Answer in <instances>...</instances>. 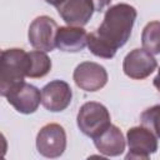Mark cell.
<instances>
[{
	"label": "cell",
	"mask_w": 160,
	"mask_h": 160,
	"mask_svg": "<svg viewBox=\"0 0 160 160\" xmlns=\"http://www.w3.org/2000/svg\"><path fill=\"white\" fill-rule=\"evenodd\" d=\"M138 12L130 4L120 2L110 6L96 31L88 34V48L98 58L111 59L124 46L135 24Z\"/></svg>",
	"instance_id": "cell-1"
},
{
	"label": "cell",
	"mask_w": 160,
	"mask_h": 160,
	"mask_svg": "<svg viewBox=\"0 0 160 160\" xmlns=\"http://www.w3.org/2000/svg\"><path fill=\"white\" fill-rule=\"evenodd\" d=\"M29 56L24 49L2 50L0 59V94L5 98L10 90L24 82L28 74Z\"/></svg>",
	"instance_id": "cell-2"
},
{
	"label": "cell",
	"mask_w": 160,
	"mask_h": 160,
	"mask_svg": "<svg viewBox=\"0 0 160 160\" xmlns=\"http://www.w3.org/2000/svg\"><path fill=\"white\" fill-rule=\"evenodd\" d=\"M76 122L84 135L94 139L111 125L110 112L102 104L88 101L80 106Z\"/></svg>",
	"instance_id": "cell-3"
},
{
	"label": "cell",
	"mask_w": 160,
	"mask_h": 160,
	"mask_svg": "<svg viewBox=\"0 0 160 160\" xmlns=\"http://www.w3.org/2000/svg\"><path fill=\"white\" fill-rule=\"evenodd\" d=\"M58 24L54 19L46 15L38 16L32 20L29 26L28 38L30 45L35 50L40 51H52L56 46V34H58Z\"/></svg>",
	"instance_id": "cell-4"
},
{
	"label": "cell",
	"mask_w": 160,
	"mask_h": 160,
	"mask_svg": "<svg viewBox=\"0 0 160 160\" xmlns=\"http://www.w3.org/2000/svg\"><path fill=\"white\" fill-rule=\"evenodd\" d=\"M36 149L45 158H59L66 149V132L59 124L44 125L36 135Z\"/></svg>",
	"instance_id": "cell-5"
},
{
	"label": "cell",
	"mask_w": 160,
	"mask_h": 160,
	"mask_svg": "<svg viewBox=\"0 0 160 160\" xmlns=\"http://www.w3.org/2000/svg\"><path fill=\"white\" fill-rule=\"evenodd\" d=\"M128 148L126 159H149V156L158 150L156 135L146 126H134L126 132Z\"/></svg>",
	"instance_id": "cell-6"
},
{
	"label": "cell",
	"mask_w": 160,
	"mask_h": 160,
	"mask_svg": "<svg viewBox=\"0 0 160 160\" xmlns=\"http://www.w3.org/2000/svg\"><path fill=\"white\" fill-rule=\"evenodd\" d=\"M108 71L98 62L84 61L79 64L72 74V79L78 88L85 91H98L108 82Z\"/></svg>",
	"instance_id": "cell-7"
},
{
	"label": "cell",
	"mask_w": 160,
	"mask_h": 160,
	"mask_svg": "<svg viewBox=\"0 0 160 160\" xmlns=\"http://www.w3.org/2000/svg\"><path fill=\"white\" fill-rule=\"evenodd\" d=\"M158 68V61L145 49L131 50L122 61V70L126 76L134 80H142L150 76Z\"/></svg>",
	"instance_id": "cell-8"
},
{
	"label": "cell",
	"mask_w": 160,
	"mask_h": 160,
	"mask_svg": "<svg viewBox=\"0 0 160 160\" xmlns=\"http://www.w3.org/2000/svg\"><path fill=\"white\" fill-rule=\"evenodd\" d=\"M72 99L70 85L64 80H52L41 90V102L44 108L52 112L65 110Z\"/></svg>",
	"instance_id": "cell-9"
},
{
	"label": "cell",
	"mask_w": 160,
	"mask_h": 160,
	"mask_svg": "<svg viewBox=\"0 0 160 160\" xmlns=\"http://www.w3.org/2000/svg\"><path fill=\"white\" fill-rule=\"evenodd\" d=\"M5 98L8 99V102L12 105L18 112L21 114L35 112L41 101L40 90L25 81L10 90Z\"/></svg>",
	"instance_id": "cell-10"
},
{
	"label": "cell",
	"mask_w": 160,
	"mask_h": 160,
	"mask_svg": "<svg viewBox=\"0 0 160 160\" xmlns=\"http://www.w3.org/2000/svg\"><path fill=\"white\" fill-rule=\"evenodd\" d=\"M56 10L61 19L71 26H84L95 11L91 0H62Z\"/></svg>",
	"instance_id": "cell-11"
},
{
	"label": "cell",
	"mask_w": 160,
	"mask_h": 160,
	"mask_svg": "<svg viewBox=\"0 0 160 160\" xmlns=\"http://www.w3.org/2000/svg\"><path fill=\"white\" fill-rule=\"evenodd\" d=\"M88 45V32L82 26H60L56 34V48L65 52L81 51Z\"/></svg>",
	"instance_id": "cell-12"
},
{
	"label": "cell",
	"mask_w": 160,
	"mask_h": 160,
	"mask_svg": "<svg viewBox=\"0 0 160 160\" xmlns=\"http://www.w3.org/2000/svg\"><path fill=\"white\" fill-rule=\"evenodd\" d=\"M94 145L105 156H119L125 150V139L121 130L111 124L100 135L94 138Z\"/></svg>",
	"instance_id": "cell-13"
},
{
	"label": "cell",
	"mask_w": 160,
	"mask_h": 160,
	"mask_svg": "<svg viewBox=\"0 0 160 160\" xmlns=\"http://www.w3.org/2000/svg\"><path fill=\"white\" fill-rule=\"evenodd\" d=\"M29 56V65H28V78L39 79L44 78L51 70V60L45 54V51L32 50L28 52Z\"/></svg>",
	"instance_id": "cell-14"
},
{
	"label": "cell",
	"mask_w": 160,
	"mask_h": 160,
	"mask_svg": "<svg viewBox=\"0 0 160 160\" xmlns=\"http://www.w3.org/2000/svg\"><path fill=\"white\" fill-rule=\"evenodd\" d=\"M142 48L151 54H160V21L154 20L145 25L141 34Z\"/></svg>",
	"instance_id": "cell-15"
},
{
	"label": "cell",
	"mask_w": 160,
	"mask_h": 160,
	"mask_svg": "<svg viewBox=\"0 0 160 160\" xmlns=\"http://www.w3.org/2000/svg\"><path fill=\"white\" fill-rule=\"evenodd\" d=\"M141 124L149 128L156 138L160 139V105H154L142 111L140 116Z\"/></svg>",
	"instance_id": "cell-16"
},
{
	"label": "cell",
	"mask_w": 160,
	"mask_h": 160,
	"mask_svg": "<svg viewBox=\"0 0 160 160\" xmlns=\"http://www.w3.org/2000/svg\"><path fill=\"white\" fill-rule=\"evenodd\" d=\"M95 11H102L108 5H110L111 0H91Z\"/></svg>",
	"instance_id": "cell-17"
},
{
	"label": "cell",
	"mask_w": 160,
	"mask_h": 160,
	"mask_svg": "<svg viewBox=\"0 0 160 160\" xmlns=\"http://www.w3.org/2000/svg\"><path fill=\"white\" fill-rule=\"evenodd\" d=\"M152 84H154V86L160 91V68H159V70H158V75L154 78V80H152Z\"/></svg>",
	"instance_id": "cell-18"
},
{
	"label": "cell",
	"mask_w": 160,
	"mask_h": 160,
	"mask_svg": "<svg viewBox=\"0 0 160 160\" xmlns=\"http://www.w3.org/2000/svg\"><path fill=\"white\" fill-rule=\"evenodd\" d=\"M48 4H50V5H54V6H58L62 0H45Z\"/></svg>",
	"instance_id": "cell-19"
}]
</instances>
